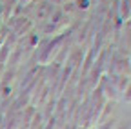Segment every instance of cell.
Returning <instances> with one entry per match:
<instances>
[{
  "instance_id": "cell-5",
  "label": "cell",
  "mask_w": 131,
  "mask_h": 129,
  "mask_svg": "<svg viewBox=\"0 0 131 129\" xmlns=\"http://www.w3.org/2000/svg\"><path fill=\"white\" fill-rule=\"evenodd\" d=\"M118 129H129V125H120Z\"/></svg>"
},
{
  "instance_id": "cell-4",
  "label": "cell",
  "mask_w": 131,
  "mask_h": 129,
  "mask_svg": "<svg viewBox=\"0 0 131 129\" xmlns=\"http://www.w3.org/2000/svg\"><path fill=\"white\" fill-rule=\"evenodd\" d=\"M78 4H80L78 7H84V9H86V7H88V0H80V2H78Z\"/></svg>"
},
{
  "instance_id": "cell-3",
  "label": "cell",
  "mask_w": 131,
  "mask_h": 129,
  "mask_svg": "<svg viewBox=\"0 0 131 129\" xmlns=\"http://www.w3.org/2000/svg\"><path fill=\"white\" fill-rule=\"evenodd\" d=\"M9 93H11V89H9L7 86H4V89H2V95H4V96H7Z\"/></svg>"
},
{
  "instance_id": "cell-1",
  "label": "cell",
  "mask_w": 131,
  "mask_h": 129,
  "mask_svg": "<svg viewBox=\"0 0 131 129\" xmlns=\"http://www.w3.org/2000/svg\"><path fill=\"white\" fill-rule=\"evenodd\" d=\"M126 102H129V104H131V86H127V87H126Z\"/></svg>"
},
{
  "instance_id": "cell-2",
  "label": "cell",
  "mask_w": 131,
  "mask_h": 129,
  "mask_svg": "<svg viewBox=\"0 0 131 129\" xmlns=\"http://www.w3.org/2000/svg\"><path fill=\"white\" fill-rule=\"evenodd\" d=\"M124 87H127V78H120V84H118V89L122 91Z\"/></svg>"
}]
</instances>
